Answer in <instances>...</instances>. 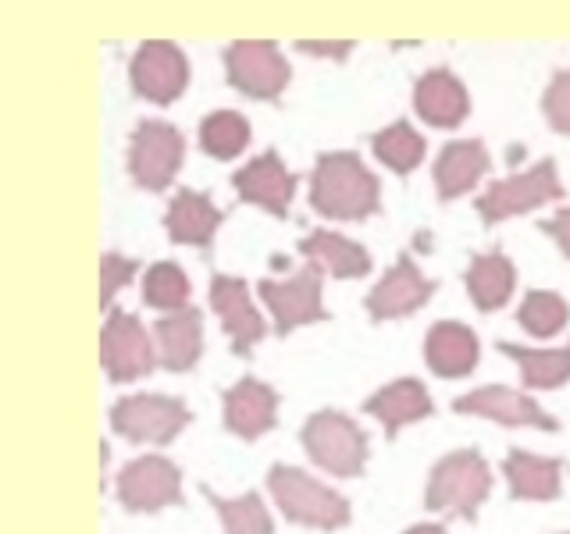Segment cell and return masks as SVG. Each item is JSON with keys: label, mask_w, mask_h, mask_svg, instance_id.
Segmentation results:
<instances>
[{"label": "cell", "mask_w": 570, "mask_h": 534, "mask_svg": "<svg viewBox=\"0 0 570 534\" xmlns=\"http://www.w3.org/2000/svg\"><path fill=\"white\" fill-rule=\"evenodd\" d=\"M311 207L332 221H361L382 210V186L361 154L328 150L311 171Z\"/></svg>", "instance_id": "1"}, {"label": "cell", "mask_w": 570, "mask_h": 534, "mask_svg": "<svg viewBox=\"0 0 570 534\" xmlns=\"http://www.w3.org/2000/svg\"><path fill=\"white\" fill-rule=\"evenodd\" d=\"M267 488H272L278 510L285 513V521L317 527V531H335L350 524V503L328 485H321L311 474H303L299 467H285L275 463L267 474Z\"/></svg>", "instance_id": "2"}, {"label": "cell", "mask_w": 570, "mask_h": 534, "mask_svg": "<svg viewBox=\"0 0 570 534\" xmlns=\"http://www.w3.org/2000/svg\"><path fill=\"white\" fill-rule=\"evenodd\" d=\"M489 492H492L489 463L481 459L474 449H460V453H450L435 463L432 477H428L424 503L435 513H450V516H463V521H474L478 506L485 503Z\"/></svg>", "instance_id": "3"}, {"label": "cell", "mask_w": 570, "mask_h": 534, "mask_svg": "<svg viewBox=\"0 0 570 534\" xmlns=\"http://www.w3.org/2000/svg\"><path fill=\"white\" fill-rule=\"evenodd\" d=\"M303 449L321 471L335 477H356L367 463V438L346 414L321 409L303 424Z\"/></svg>", "instance_id": "4"}, {"label": "cell", "mask_w": 570, "mask_h": 534, "mask_svg": "<svg viewBox=\"0 0 570 534\" xmlns=\"http://www.w3.org/2000/svg\"><path fill=\"white\" fill-rule=\"evenodd\" d=\"M560 196H563V186H560V175H557V160L546 157L521 175H510V178L492 182L474 200V210L481 214V221L485 225H499L507 218H517V214H528L534 207H542L549 200H560Z\"/></svg>", "instance_id": "5"}, {"label": "cell", "mask_w": 570, "mask_h": 534, "mask_svg": "<svg viewBox=\"0 0 570 534\" xmlns=\"http://www.w3.org/2000/svg\"><path fill=\"white\" fill-rule=\"evenodd\" d=\"M225 76L249 100H278L282 89L289 86V61L272 40H236L225 53Z\"/></svg>", "instance_id": "6"}, {"label": "cell", "mask_w": 570, "mask_h": 534, "mask_svg": "<svg viewBox=\"0 0 570 534\" xmlns=\"http://www.w3.org/2000/svg\"><path fill=\"white\" fill-rule=\"evenodd\" d=\"M186 157V139L171 121L147 118L136 125L132 142H129V171L136 186L147 192H160L171 186V178L183 168Z\"/></svg>", "instance_id": "7"}, {"label": "cell", "mask_w": 570, "mask_h": 534, "mask_svg": "<svg viewBox=\"0 0 570 534\" xmlns=\"http://www.w3.org/2000/svg\"><path fill=\"white\" fill-rule=\"evenodd\" d=\"M189 421V406L175 396H125L111 406L115 432L142 445H168Z\"/></svg>", "instance_id": "8"}, {"label": "cell", "mask_w": 570, "mask_h": 534, "mask_svg": "<svg viewBox=\"0 0 570 534\" xmlns=\"http://www.w3.org/2000/svg\"><path fill=\"white\" fill-rule=\"evenodd\" d=\"M261 299L264 307L275 317V332L285 338L303 325H314V320H328V310L321 307V264L307 260L293 278L275 281L264 278L261 285Z\"/></svg>", "instance_id": "9"}, {"label": "cell", "mask_w": 570, "mask_h": 534, "mask_svg": "<svg viewBox=\"0 0 570 534\" xmlns=\"http://www.w3.org/2000/svg\"><path fill=\"white\" fill-rule=\"evenodd\" d=\"M118 498L129 513H157L183 506V474L168 456H136L118 474Z\"/></svg>", "instance_id": "10"}, {"label": "cell", "mask_w": 570, "mask_h": 534, "mask_svg": "<svg viewBox=\"0 0 570 534\" xmlns=\"http://www.w3.org/2000/svg\"><path fill=\"white\" fill-rule=\"evenodd\" d=\"M129 79L136 97L150 103H171L186 93L189 86V61L183 47L168 40H147L129 61Z\"/></svg>", "instance_id": "11"}, {"label": "cell", "mask_w": 570, "mask_h": 534, "mask_svg": "<svg viewBox=\"0 0 570 534\" xmlns=\"http://www.w3.org/2000/svg\"><path fill=\"white\" fill-rule=\"evenodd\" d=\"M100 364L115 385L136 382L142 374L154 370L150 335L136 314H125V310L107 314V325L100 335Z\"/></svg>", "instance_id": "12"}, {"label": "cell", "mask_w": 570, "mask_h": 534, "mask_svg": "<svg viewBox=\"0 0 570 534\" xmlns=\"http://www.w3.org/2000/svg\"><path fill=\"white\" fill-rule=\"evenodd\" d=\"M232 186H236L243 204H254L267 214H275V218H289L296 175L282 165L278 150H264L261 157L249 160V165H243L232 175Z\"/></svg>", "instance_id": "13"}, {"label": "cell", "mask_w": 570, "mask_h": 534, "mask_svg": "<svg viewBox=\"0 0 570 534\" xmlns=\"http://www.w3.org/2000/svg\"><path fill=\"white\" fill-rule=\"evenodd\" d=\"M432 293H435V281H428L421 275V267L414 264V257L403 254L385 271V278L371 289V296H367V314H371V320L410 317V314H417L428 299H432Z\"/></svg>", "instance_id": "14"}, {"label": "cell", "mask_w": 570, "mask_h": 534, "mask_svg": "<svg viewBox=\"0 0 570 534\" xmlns=\"http://www.w3.org/2000/svg\"><path fill=\"white\" fill-rule=\"evenodd\" d=\"M453 409L456 414H474V417H485V421L507 424V427H539V432H557L560 427L531 396L513 392L507 385L474 388L468 396H460L453 403Z\"/></svg>", "instance_id": "15"}, {"label": "cell", "mask_w": 570, "mask_h": 534, "mask_svg": "<svg viewBox=\"0 0 570 534\" xmlns=\"http://www.w3.org/2000/svg\"><path fill=\"white\" fill-rule=\"evenodd\" d=\"M210 307L218 314L222 328L228 332L236 356H246L264 338V317L257 314L254 303H249V289L243 278L214 275L210 278Z\"/></svg>", "instance_id": "16"}, {"label": "cell", "mask_w": 570, "mask_h": 534, "mask_svg": "<svg viewBox=\"0 0 570 534\" xmlns=\"http://www.w3.org/2000/svg\"><path fill=\"white\" fill-rule=\"evenodd\" d=\"M414 111L432 129H456L471 115V97L450 68L424 71L414 86Z\"/></svg>", "instance_id": "17"}, {"label": "cell", "mask_w": 570, "mask_h": 534, "mask_svg": "<svg viewBox=\"0 0 570 534\" xmlns=\"http://www.w3.org/2000/svg\"><path fill=\"white\" fill-rule=\"evenodd\" d=\"M278 392L257 378H243L225 392V427L232 435L254 442L275 427Z\"/></svg>", "instance_id": "18"}, {"label": "cell", "mask_w": 570, "mask_h": 534, "mask_svg": "<svg viewBox=\"0 0 570 534\" xmlns=\"http://www.w3.org/2000/svg\"><path fill=\"white\" fill-rule=\"evenodd\" d=\"M222 221H225V214L214 207L207 192H196V189H178L165 214L168 239L178 246H200V249H210Z\"/></svg>", "instance_id": "19"}, {"label": "cell", "mask_w": 570, "mask_h": 534, "mask_svg": "<svg viewBox=\"0 0 570 534\" xmlns=\"http://www.w3.org/2000/svg\"><path fill=\"white\" fill-rule=\"evenodd\" d=\"M154 338H157L160 367L186 374V370H193V364L200 360V353H204V314L196 307L165 314L154 325Z\"/></svg>", "instance_id": "20"}, {"label": "cell", "mask_w": 570, "mask_h": 534, "mask_svg": "<svg viewBox=\"0 0 570 534\" xmlns=\"http://www.w3.org/2000/svg\"><path fill=\"white\" fill-rule=\"evenodd\" d=\"M489 165V150L481 139H453L445 142L442 154L435 157V189H439V200L450 204L456 196L471 192L481 175H485Z\"/></svg>", "instance_id": "21"}, {"label": "cell", "mask_w": 570, "mask_h": 534, "mask_svg": "<svg viewBox=\"0 0 570 534\" xmlns=\"http://www.w3.org/2000/svg\"><path fill=\"white\" fill-rule=\"evenodd\" d=\"M364 409L374 421H382L385 438H396L400 427L432 417L435 403H432L428 388L417 378H400V382H389L385 388L374 392V396L364 403Z\"/></svg>", "instance_id": "22"}, {"label": "cell", "mask_w": 570, "mask_h": 534, "mask_svg": "<svg viewBox=\"0 0 570 534\" xmlns=\"http://www.w3.org/2000/svg\"><path fill=\"white\" fill-rule=\"evenodd\" d=\"M424 360L439 378H468L478 364V335L460 320H439L424 338Z\"/></svg>", "instance_id": "23"}, {"label": "cell", "mask_w": 570, "mask_h": 534, "mask_svg": "<svg viewBox=\"0 0 570 534\" xmlns=\"http://www.w3.org/2000/svg\"><path fill=\"white\" fill-rule=\"evenodd\" d=\"M560 471H563L560 459L531 456L521 449H513L503 459L510 495L521 498V503H549V498H557L560 495Z\"/></svg>", "instance_id": "24"}, {"label": "cell", "mask_w": 570, "mask_h": 534, "mask_svg": "<svg viewBox=\"0 0 570 534\" xmlns=\"http://www.w3.org/2000/svg\"><path fill=\"white\" fill-rule=\"evenodd\" d=\"M299 254L321 267H328L335 278H364L371 271L367 249L361 243L338 236V231H328V228H314L311 236H303Z\"/></svg>", "instance_id": "25"}, {"label": "cell", "mask_w": 570, "mask_h": 534, "mask_svg": "<svg viewBox=\"0 0 570 534\" xmlns=\"http://www.w3.org/2000/svg\"><path fill=\"white\" fill-rule=\"evenodd\" d=\"M513 285H517V267L507 254H478L468 267V293L474 299L478 310H499L507 307V299L513 296Z\"/></svg>", "instance_id": "26"}, {"label": "cell", "mask_w": 570, "mask_h": 534, "mask_svg": "<svg viewBox=\"0 0 570 534\" xmlns=\"http://www.w3.org/2000/svg\"><path fill=\"white\" fill-rule=\"evenodd\" d=\"M499 353L521 367L528 388H560L570 382V343L560 349H528L517 343H499Z\"/></svg>", "instance_id": "27"}, {"label": "cell", "mask_w": 570, "mask_h": 534, "mask_svg": "<svg viewBox=\"0 0 570 534\" xmlns=\"http://www.w3.org/2000/svg\"><path fill=\"white\" fill-rule=\"evenodd\" d=\"M371 150L382 160L389 171L410 175L424 160V136L410 121H392L382 132L371 136Z\"/></svg>", "instance_id": "28"}, {"label": "cell", "mask_w": 570, "mask_h": 534, "mask_svg": "<svg viewBox=\"0 0 570 534\" xmlns=\"http://www.w3.org/2000/svg\"><path fill=\"white\" fill-rule=\"evenodd\" d=\"M207 495V503L218 510L222 516V527L225 534H272L275 524H272V513L264 510L261 495L257 492H246L239 498H222L214 488H200Z\"/></svg>", "instance_id": "29"}, {"label": "cell", "mask_w": 570, "mask_h": 534, "mask_svg": "<svg viewBox=\"0 0 570 534\" xmlns=\"http://www.w3.org/2000/svg\"><path fill=\"white\" fill-rule=\"evenodd\" d=\"M249 147V121L239 111H210L200 121V150L214 160H232Z\"/></svg>", "instance_id": "30"}, {"label": "cell", "mask_w": 570, "mask_h": 534, "mask_svg": "<svg viewBox=\"0 0 570 534\" xmlns=\"http://www.w3.org/2000/svg\"><path fill=\"white\" fill-rule=\"evenodd\" d=\"M142 303L154 310H165V314L186 310L189 307V278L183 267L171 260H160V264L147 267V275H142Z\"/></svg>", "instance_id": "31"}, {"label": "cell", "mask_w": 570, "mask_h": 534, "mask_svg": "<svg viewBox=\"0 0 570 534\" xmlns=\"http://www.w3.org/2000/svg\"><path fill=\"white\" fill-rule=\"evenodd\" d=\"M517 320H521V328L531 332V335H557L567 328V320H570V307H567V299L557 296V293H549V289H531L524 296V303L517 307Z\"/></svg>", "instance_id": "32"}, {"label": "cell", "mask_w": 570, "mask_h": 534, "mask_svg": "<svg viewBox=\"0 0 570 534\" xmlns=\"http://www.w3.org/2000/svg\"><path fill=\"white\" fill-rule=\"evenodd\" d=\"M542 115L560 136H570V68L557 71L542 93Z\"/></svg>", "instance_id": "33"}, {"label": "cell", "mask_w": 570, "mask_h": 534, "mask_svg": "<svg viewBox=\"0 0 570 534\" xmlns=\"http://www.w3.org/2000/svg\"><path fill=\"white\" fill-rule=\"evenodd\" d=\"M136 271H139V260H132V257H121V254L100 257V307L104 310H111L115 293H121Z\"/></svg>", "instance_id": "34"}, {"label": "cell", "mask_w": 570, "mask_h": 534, "mask_svg": "<svg viewBox=\"0 0 570 534\" xmlns=\"http://www.w3.org/2000/svg\"><path fill=\"white\" fill-rule=\"evenodd\" d=\"M539 228L546 231V236H552V239H557V246L563 249V257L570 260V207L557 210V214H552L549 221H539Z\"/></svg>", "instance_id": "35"}, {"label": "cell", "mask_w": 570, "mask_h": 534, "mask_svg": "<svg viewBox=\"0 0 570 534\" xmlns=\"http://www.w3.org/2000/svg\"><path fill=\"white\" fill-rule=\"evenodd\" d=\"M296 47H299L303 53H328V58H338V61H343L346 53L353 50V40H346V43H311V40H299Z\"/></svg>", "instance_id": "36"}, {"label": "cell", "mask_w": 570, "mask_h": 534, "mask_svg": "<svg viewBox=\"0 0 570 534\" xmlns=\"http://www.w3.org/2000/svg\"><path fill=\"white\" fill-rule=\"evenodd\" d=\"M406 534H445L442 524H417V527H410Z\"/></svg>", "instance_id": "37"}]
</instances>
